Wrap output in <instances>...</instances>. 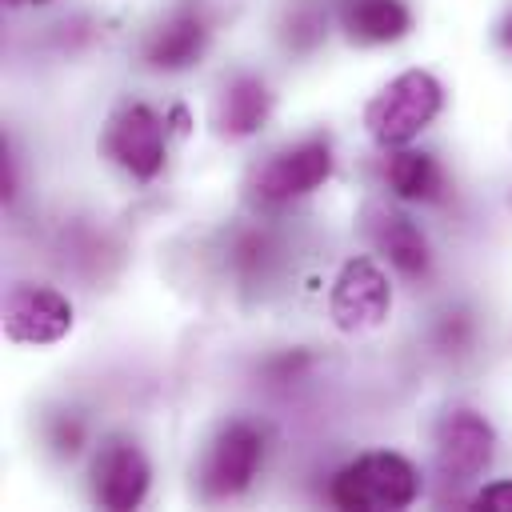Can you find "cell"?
<instances>
[{
    "label": "cell",
    "instance_id": "obj_1",
    "mask_svg": "<svg viewBox=\"0 0 512 512\" xmlns=\"http://www.w3.org/2000/svg\"><path fill=\"white\" fill-rule=\"evenodd\" d=\"M444 108V88L432 72L408 68L392 76L368 104H364V128L368 136L388 152L412 144Z\"/></svg>",
    "mask_w": 512,
    "mask_h": 512
},
{
    "label": "cell",
    "instance_id": "obj_2",
    "mask_svg": "<svg viewBox=\"0 0 512 512\" xmlns=\"http://www.w3.org/2000/svg\"><path fill=\"white\" fill-rule=\"evenodd\" d=\"M328 496L336 508L400 512L420 496V472L400 452H364L332 476Z\"/></svg>",
    "mask_w": 512,
    "mask_h": 512
},
{
    "label": "cell",
    "instance_id": "obj_3",
    "mask_svg": "<svg viewBox=\"0 0 512 512\" xmlns=\"http://www.w3.org/2000/svg\"><path fill=\"white\" fill-rule=\"evenodd\" d=\"M432 456L444 484H472L496 460V428L472 408H448L436 420Z\"/></svg>",
    "mask_w": 512,
    "mask_h": 512
},
{
    "label": "cell",
    "instance_id": "obj_4",
    "mask_svg": "<svg viewBox=\"0 0 512 512\" xmlns=\"http://www.w3.org/2000/svg\"><path fill=\"white\" fill-rule=\"evenodd\" d=\"M260 460H264V436H260V428L248 424V420H228L212 436V444H208V452L200 460V492L208 500H232V496H240L256 480Z\"/></svg>",
    "mask_w": 512,
    "mask_h": 512
},
{
    "label": "cell",
    "instance_id": "obj_5",
    "mask_svg": "<svg viewBox=\"0 0 512 512\" xmlns=\"http://www.w3.org/2000/svg\"><path fill=\"white\" fill-rule=\"evenodd\" d=\"M332 144L312 136V140H300L292 148H280L272 152L248 180L252 196L264 200V204H288L296 196H308L316 192L328 176H332Z\"/></svg>",
    "mask_w": 512,
    "mask_h": 512
},
{
    "label": "cell",
    "instance_id": "obj_6",
    "mask_svg": "<svg viewBox=\"0 0 512 512\" xmlns=\"http://www.w3.org/2000/svg\"><path fill=\"white\" fill-rule=\"evenodd\" d=\"M388 312H392V284H388L384 268L368 256L344 260V268L332 280V296H328L332 324L340 332H368V328L384 324Z\"/></svg>",
    "mask_w": 512,
    "mask_h": 512
},
{
    "label": "cell",
    "instance_id": "obj_7",
    "mask_svg": "<svg viewBox=\"0 0 512 512\" xmlns=\"http://www.w3.org/2000/svg\"><path fill=\"white\" fill-rule=\"evenodd\" d=\"M0 316H4V336L12 344H56L68 336L72 328V300L48 284H32V280H20L4 292V304H0Z\"/></svg>",
    "mask_w": 512,
    "mask_h": 512
},
{
    "label": "cell",
    "instance_id": "obj_8",
    "mask_svg": "<svg viewBox=\"0 0 512 512\" xmlns=\"http://www.w3.org/2000/svg\"><path fill=\"white\" fill-rule=\"evenodd\" d=\"M104 152L132 180L148 184L164 168V120L148 104H124L104 132Z\"/></svg>",
    "mask_w": 512,
    "mask_h": 512
},
{
    "label": "cell",
    "instance_id": "obj_9",
    "mask_svg": "<svg viewBox=\"0 0 512 512\" xmlns=\"http://www.w3.org/2000/svg\"><path fill=\"white\" fill-rule=\"evenodd\" d=\"M364 236L408 280H420L428 272V264H432V252H428V240H424L420 224L412 216H404L400 208L368 204L364 208Z\"/></svg>",
    "mask_w": 512,
    "mask_h": 512
},
{
    "label": "cell",
    "instance_id": "obj_10",
    "mask_svg": "<svg viewBox=\"0 0 512 512\" xmlns=\"http://www.w3.org/2000/svg\"><path fill=\"white\" fill-rule=\"evenodd\" d=\"M92 492H96V504L108 508V512H128V508H140V500L148 496V484H152V468H148V456L128 444V440H112L100 456H96V468H92Z\"/></svg>",
    "mask_w": 512,
    "mask_h": 512
},
{
    "label": "cell",
    "instance_id": "obj_11",
    "mask_svg": "<svg viewBox=\"0 0 512 512\" xmlns=\"http://www.w3.org/2000/svg\"><path fill=\"white\" fill-rule=\"evenodd\" d=\"M272 100H276V96H272V88H268L260 76L240 72V76H232V80L220 88L216 108H212V124H216L220 136L244 140V136H252V132L264 128V120L272 116Z\"/></svg>",
    "mask_w": 512,
    "mask_h": 512
},
{
    "label": "cell",
    "instance_id": "obj_12",
    "mask_svg": "<svg viewBox=\"0 0 512 512\" xmlns=\"http://www.w3.org/2000/svg\"><path fill=\"white\" fill-rule=\"evenodd\" d=\"M208 48V24L200 12H176L168 16L144 44V64L156 72H180L192 68Z\"/></svg>",
    "mask_w": 512,
    "mask_h": 512
},
{
    "label": "cell",
    "instance_id": "obj_13",
    "mask_svg": "<svg viewBox=\"0 0 512 512\" xmlns=\"http://www.w3.org/2000/svg\"><path fill=\"white\" fill-rule=\"evenodd\" d=\"M340 28L356 44H392V40L408 36L412 12L404 0H344Z\"/></svg>",
    "mask_w": 512,
    "mask_h": 512
},
{
    "label": "cell",
    "instance_id": "obj_14",
    "mask_svg": "<svg viewBox=\"0 0 512 512\" xmlns=\"http://www.w3.org/2000/svg\"><path fill=\"white\" fill-rule=\"evenodd\" d=\"M384 180L400 200H436L444 188V172L428 152L416 148H388L384 160Z\"/></svg>",
    "mask_w": 512,
    "mask_h": 512
},
{
    "label": "cell",
    "instance_id": "obj_15",
    "mask_svg": "<svg viewBox=\"0 0 512 512\" xmlns=\"http://www.w3.org/2000/svg\"><path fill=\"white\" fill-rule=\"evenodd\" d=\"M472 508H488V512H512V480L484 484V488L472 496Z\"/></svg>",
    "mask_w": 512,
    "mask_h": 512
},
{
    "label": "cell",
    "instance_id": "obj_16",
    "mask_svg": "<svg viewBox=\"0 0 512 512\" xmlns=\"http://www.w3.org/2000/svg\"><path fill=\"white\" fill-rule=\"evenodd\" d=\"M500 44H504V48L512 52V12H508V16L500 20Z\"/></svg>",
    "mask_w": 512,
    "mask_h": 512
},
{
    "label": "cell",
    "instance_id": "obj_17",
    "mask_svg": "<svg viewBox=\"0 0 512 512\" xmlns=\"http://www.w3.org/2000/svg\"><path fill=\"white\" fill-rule=\"evenodd\" d=\"M8 4H48V0H8Z\"/></svg>",
    "mask_w": 512,
    "mask_h": 512
}]
</instances>
